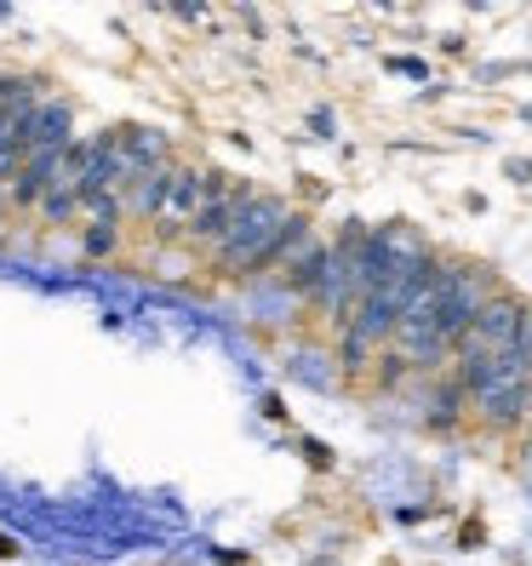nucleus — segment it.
<instances>
[{
  "label": "nucleus",
  "instance_id": "2",
  "mask_svg": "<svg viewBox=\"0 0 532 566\" xmlns=\"http://www.w3.org/2000/svg\"><path fill=\"white\" fill-rule=\"evenodd\" d=\"M252 195H258V189H252L247 178H223V172H212V178H207V201H201V212L189 218L184 235H189L195 247H218L229 229H236V218L247 212Z\"/></svg>",
  "mask_w": 532,
  "mask_h": 566
},
{
  "label": "nucleus",
  "instance_id": "1",
  "mask_svg": "<svg viewBox=\"0 0 532 566\" xmlns=\"http://www.w3.org/2000/svg\"><path fill=\"white\" fill-rule=\"evenodd\" d=\"M286 218H292L286 201H275V195H252L247 212L236 218V229H229V235L212 247V270H218V275H247V263L281 235Z\"/></svg>",
  "mask_w": 532,
  "mask_h": 566
},
{
  "label": "nucleus",
  "instance_id": "3",
  "mask_svg": "<svg viewBox=\"0 0 532 566\" xmlns=\"http://www.w3.org/2000/svg\"><path fill=\"white\" fill-rule=\"evenodd\" d=\"M207 178L212 172H201V166H178L173 160V189H166L160 218H155V235L160 241H173L178 229H189V218L201 212V201H207Z\"/></svg>",
  "mask_w": 532,
  "mask_h": 566
},
{
  "label": "nucleus",
  "instance_id": "4",
  "mask_svg": "<svg viewBox=\"0 0 532 566\" xmlns=\"http://www.w3.org/2000/svg\"><path fill=\"white\" fill-rule=\"evenodd\" d=\"M121 247V229L115 223H86V258H109Z\"/></svg>",
  "mask_w": 532,
  "mask_h": 566
}]
</instances>
